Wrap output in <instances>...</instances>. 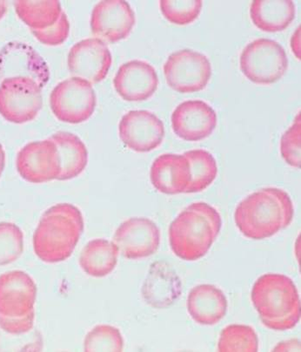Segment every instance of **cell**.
<instances>
[{"label":"cell","instance_id":"obj_21","mask_svg":"<svg viewBox=\"0 0 301 352\" xmlns=\"http://www.w3.org/2000/svg\"><path fill=\"white\" fill-rule=\"evenodd\" d=\"M56 145L60 159V174L58 181L78 177L87 168L88 150L80 137L69 132H58L50 137Z\"/></svg>","mask_w":301,"mask_h":352},{"label":"cell","instance_id":"obj_3","mask_svg":"<svg viewBox=\"0 0 301 352\" xmlns=\"http://www.w3.org/2000/svg\"><path fill=\"white\" fill-rule=\"evenodd\" d=\"M84 226L83 214L74 205L58 204L48 208L32 237L35 255L47 263L64 262L73 255Z\"/></svg>","mask_w":301,"mask_h":352},{"label":"cell","instance_id":"obj_29","mask_svg":"<svg viewBox=\"0 0 301 352\" xmlns=\"http://www.w3.org/2000/svg\"><path fill=\"white\" fill-rule=\"evenodd\" d=\"M301 120L300 113L280 140V154L287 164L300 168L301 166Z\"/></svg>","mask_w":301,"mask_h":352},{"label":"cell","instance_id":"obj_9","mask_svg":"<svg viewBox=\"0 0 301 352\" xmlns=\"http://www.w3.org/2000/svg\"><path fill=\"white\" fill-rule=\"evenodd\" d=\"M16 168L21 178L30 184L57 180L60 159L56 145L50 138L28 143L18 153Z\"/></svg>","mask_w":301,"mask_h":352},{"label":"cell","instance_id":"obj_18","mask_svg":"<svg viewBox=\"0 0 301 352\" xmlns=\"http://www.w3.org/2000/svg\"><path fill=\"white\" fill-rule=\"evenodd\" d=\"M186 307L190 317L198 324H219L227 314L228 302L225 293L212 285H199L192 289Z\"/></svg>","mask_w":301,"mask_h":352},{"label":"cell","instance_id":"obj_5","mask_svg":"<svg viewBox=\"0 0 301 352\" xmlns=\"http://www.w3.org/2000/svg\"><path fill=\"white\" fill-rule=\"evenodd\" d=\"M241 69L255 84L270 85L282 79L289 68L286 51L277 41L258 38L242 51Z\"/></svg>","mask_w":301,"mask_h":352},{"label":"cell","instance_id":"obj_28","mask_svg":"<svg viewBox=\"0 0 301 352\" xmlns=\"http://www.w3.org/2000/svg\"><path fill=\"white\" fill-rule=\"evenodd\" d=\"M203 6L201 0H161L160 11L164 17L172 24L186 25L192 24L201 14Z\"/></svg>","mask_w":301,"mask_h":352},{"label":"cell","instance_id":"obj_2","mask_svg":"<svg viewBox=\"0 0 301 352\" xmlns=\"http://www.w3.org/2000/svg\"><path fill=\"white\" fill-rule=\"evenodd\" d=\"M221 227V214L215 208L203 201L192 204L170 225V247L179 259L194 262L207 255Z\"/></svg>","mask_w":301,"mask_h":352},{"label":"cell","instance_id":"obj_19","mask_svg":"<svg viewBox=\"0 0 301 352\" xmlns=\"http://www.w3.org/2000/svg\"><path fill=\"white\" fill-rule=\"evenodd\" d=\"M142 296L147 305L155 309L172 305L181 293L178 276L164 263L153 264L142 287Z\"/></svg>","mask_w":301,"mask_h":352},{"label":"cell","instance_id":"obj_20","mask_svg":"<svg viewBox=\"0 0 301 352\" xmlns=\"http://www.w3.org/2000/svg\"><path fill=\"white\" fill-rule=\"evenodd\" d=\"M296 15V6L291 0H254L250 6L255 27L267 32L286 30Z\"/></svg>","mask_w":301,"mask_h":352},{"label":"cell","instance_id":"obj_7","mask_svg":"<svg viewBox=\"0 0 301 352\" xmlns=\"http://www.w3.org/2000/svg\"><path fill=\"white\" fill-rule=\"evenodd\" d=\"M96 94L93 85L78 77L58 83L52 91V113L62 122L80 124L87 122L96 109Z\"/></svg>","mask_w":301,"mask_h":352},{"label":"cell","instance_id":"obj_33","mask_svg":"<svg viewBox=\"0 0 301 352\" xmlns=\"http://www.w3.org/2000/svg\"><path fill=\"white\" fill-rule=\"evenodd\" d=\"M291 48L296 54L297 58L300 60V27L298 28L291 38Z\"/></svg>","mask_w":301,"mask_h":352},{"label":"cell","instance_id":"obj_13","mask_svg":"<svg viewBox=\"0 0 301 352\" xmlns=\"http://www.w3.org/2000/svg\"><path fill=\"white\" fill-rule=\"evenodd\" d=\"M113 63L107 45L98 38L78 41L71 48L67 65L73 77L81 78L91 85L106 79Z\"/></svg>","mask_w":301,"mask_h":352},{"label":"cell","instance_id":"obj_4","mask_svg":"<svg viewBox=\"0 0 301 352\" xmlns=\"http://www.w3.org/2000/svg\"><path fill=\"white\" fill-rule=\"evenodd\" d=\"M251 299L263 325L271 331L292 330L300 320L299 292L283 274L267 273L258 278Z\"/></svg>","mask_w":301,"mask_h":352},{"label":"cell","instance_id":"obj_26","mask_svg":"<svg viewBox=\"0 0 301 352\" xmlns=\"http://www.w3.org/2000/svg\"><path fill=\"white\" fill-rule=\"evenodd\" d=\"M124 338L119 329L112 325L100 324L88 332L84 340L87 352H121L124 350Z\"/></svg>","mask_w":301,"mask_h":352},{"label":"cell","instance_id":"obj_10","mask_svg":"<svg viewBox=\"0 0 301 352\" xmlns=\"http://www.w3.org/2000/svg\"><path fill=\"white\" fill-rule=\"evenodd\" d=\"M113 242L127 259L140 260L155 255L160 245V230L146 217H132L120 225Z\"/></svg>","mask_w":301,"mask_h":352},{"label":"cell","instance_id":"obj_8","mask_svg":"<svg viewBox=\"0 0 301 352\" xmlns=\"http://www.w3.org/2000/svg\"><path fill=\"white\" fill-rule=\"evenodd\" d=\"M166 83L181 94L197 93L208 86L212 76L210 61L205 55L190 49L175 52L164 65Z\"/></svg>","mask_w":301,"mask_h":352},{"label":"cell","instance_id":"obj_35","mask_svg":"<svg viewBox=\"0 0 301 352\" xmlns=\"http://www.w3.org/2000/svg\"><path fill=\"white\" fill-rule=\"evenodd\" d=\"M6 12H8V3L6 1H0V21L4 18Z\"/></svg>","mask_w":301,"mask_h":352},{"label":"cell","instance_id":"obj_1","mask_svg":"<svg viewBox=\"0 0 301 352\" xmlns=\"http://www.w3.org/2000/svg\"><path fill=\"white\" fill-rule=\"evenodd\" d=\"M293 217L290 195L281 188L269 187L247 195L238 204L234 223L245 237L260 241L287 229Z\"/></svg>","mask_w":301,"mask_h":352},{"label":"cell","instance_id":"obj_16","mask_svg":"<svg viewBox=\"0 0 301 352\" xmlns=\"http://www.w3.org/2000/svg\"><path fill=\"white\" fill-rule=\"evenodd\" d=\"M113 86L126 102H144L158 89V74L155 68L147 62L131 60L119 68L113 79Z\"/></svg>","mask_w":301,"mask_h":352},{"label":"cell","instance_id":"obj_31","mask_svg":"<svg viewBox=\"0 0 301 352\" xmlns=\"http://www.w3.org/2000/svg\"><path fill=\"white\" fill-rule=\"evenodd\" d=\"M34 311L18 318L0 317V330L13 337L28 334L34 327Z\"/></svg>","mask_w":301,"mask_h":352},{"label":"cell","instance_id":"obj_14","mask_svg":"<svg viewBox=\"0 0 301 352\" xmlns=\"http://www.w3.org/2000/svg\"><path fill=\"white\" fill-rule=\"evenodd\" d=\"M37 286L22 270H12L0 276V317L18 318L34 311Z\"/></svg>","mask_w":301,"mask_h":352},{"label":"cell","instance_id":"obj_24","mask_svg":"<svg viewBox=\"0 0 301 352\" xmlns=\"http://www.w3.org/2000/svg\"><path fill=\"white\" fill-rule=\"evenodd\" d=\"M191 172V181L186 194L207 190L218 175V165L214 155L204 149L190 150L184 154Z\"/></svg>","mask_w":301,"mask_h":352},{"label":"cell","instance_id":"obj_30","mask_svg":"<svg viewBox=\"0 0 301 352\" xmlns=\"http://www.w3.org/2000/svg\"><path fill=\"white\" fill-rule=\"evenodd\" d=\"M32 34L41 42L49 47H57L67 40L70 34V22L67 14L62 12L58 21L52 27L41 31L32 30Z\"/></svg>","mask_w":301,"mask_h":352},{"label":"cell","instance_id":"obj_12","mask_svg":"<svg viewBox=\"0 0 301 352\" xmlns=\"http://www.w3.org/2000/svg\"><path fill=\"white\" fill-rule=\"evenodd\" d=\"M133 10L123 0H104L94 6L91 30L100 40L116 43L125 40L135 25Z\"/></svg>","mask_w":301,"mask_h":352},{"label":"cell","instance_id":"obj_27","mask_svg":"<svg viewBox=\"0 0 301 352\" xmlns=\"http://www.w3.org/2000/svg\"><path fill=\"white\" fill-rule=\"evenodd\" d=\"M24 252V234L15 223H0V267L21 258Z\"/></svg>","mask_w":301,"mask_h":352},{"label":"cell","instance_id":"obj_25","mask_svg":"<svg viewBox=\"0 0 301 352\" xmlns=\"http://www.w3.org/2000/svg\"><path fill=\"white\" fill-rule=\"evenodd\" d=\"M217 350L219 352H257L258 334L249 325H228L221 331Z\"/></svg>","mask_w":301,"mask_h":352},{"label":"cell","instance_id":"obj_22","mask_svg":"<svg viewBox=\"0 0 301 352\" xmlns=\"http://www.w3.org/2000/svg\"><path fill=\"white\" fill-rule=\"evenodd\" d=\"M120 251L111 241L97 238L90 241L82 250L80 266L91 278H104L115 270Z\"/></svg>","mask_w":301,"mask_h":352},{"label":"cell","instance_id":"obj_23","mask_svg":"<svg viewBox=\"0 0 301 352\" xmlns=\"http://www.w3.org/2000/svg\"><path fill=\"white\" fill-rule=\"evenodd\" d=\"M16 14L31 30L41 31L58 21L62 12L58 1H16Z\"/></svg>","mask_w":301,"mask_h":352},{"label":"cell","instance_id":"obj_32","mask_svg":"<svg viewBox=\"0 0 301 352\" xmlns=\"http://www.w3.org/2000/svg\"><path fill=\"white\" fill-rule=\"evenodd\" d=\"M273 351H300V342L298 339L281 342Z\"/></svg>","mask_w":301,"mask_h":352},{"label":"cell","instance_id":"obj_6","mask_svg":"<svg viewBox=\"0 0 301 352\" xmlns=\"http://www.w3.org/2000/svg\"><path fill=\"white\" fill-rule=\"evenodd\" d=\"M43 107L41 85L34 78L8 77L0 84V116L8 122H32Z\"/></svg>","mask_w":301,"mask_h":352},{"label":"cell","instance_id":"obj_11","mask_svg":"<svg viewBox=\"0 0 301 352\" xmlns=\"http://www.w3.org/2000/svg\"><path fill=\"white\" fill-rule=\"evenodd\" d=\"M165 133L162 120L147 110L129 111L119 124L121 142L138 153H148L159 148Z\"/></svg>","mask_w":301,"mask_h":352},{"label":"cell","instance_id":"obj_15","mask_svg":"<svg viewBox=\"0 0 301 352\" xmlns=\"http://www.w3.org/2000/svg\"><path fill=\"white\" fill-rule=\"evenodd\" d=\"M172 131L186 142H199L210 136L217 126L215 110L201 100L179 104L171 117Z\"/></svg>","mask_w":301,"mask_h":352},{"label":"cell","instance_id":"obj_34","mask_svg":"<svg viewBox=\"0 0 301 352\" xmlns=\"http://www.w3.org/2000/svg\"><path fill=\"white\" fill-rule=\"evenodd\" d=\"M5 166V153L3 146L0 144V176H1L3 171H4Z\"/></svg>","mask_w":301,"mask_h":352},{"label":"cell","instance_id":"obj_17","mask_svg":"<svg viewBox=\"0 0 301 352\" xmlns=\"http://www.w3.org/2000/svg\"><path fill=\"white\" fill-rule=\"evenodd\" d=\"M150 180L159 193L169 195L186 193L191 181L188 160L184 155H159L150 167Z\"/></svg>","mask_w":301,"mask_h":352}]
</instances>
